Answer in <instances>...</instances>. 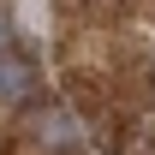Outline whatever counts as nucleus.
Instances as JSON below:
<instances>
[{"instance_id": "f03ea898", "label": "nucleus", "mask_w": 155, "mask_h": 155, "mask_svg": "<svg viewBox=\"0 0 155 155\" xmlns=\"http://www.w3.org/2000/svg\"><path fill=\"white\" fill-rule=\"evenodd\" d=\"M36 137H48V143H72V119H66V114H48V119L36 125Z\"/></svg>"}, {"instance_id": "7ed1b4c3", "label": "nucleus", "mask_w": 155, "mask_h": 155, "mask_svg": "<svg viewBox=\"0 0 155 155\" xmlns=\"http://www.w3.org/2000/svg\"><path fill=\"white\" fill-rule=\"evenodd\" d=\"M0 48H12V36H6V12H0Z\"/></svg>"}, {"instance_id": "f257e3e1", "label": "nucleus", "mask_w": 155, "mask_h": 155, "mask_svg": "<svg viewBox=\"0 0 155 155\" xmlns=\"http://www.w3.org/2000/svg\"><path fill=\"white\" fill-rule=\"evenodd\" d=\"M30 90H36V66L12 48H0V101H24Z\"/></svg>"}]
</instances>
